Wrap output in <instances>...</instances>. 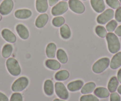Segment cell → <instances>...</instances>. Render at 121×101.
Returning a JSON list of instances; mask_svg holds the SVG:
<instances>
[{
	"mask_svg": "<svg viewBox=\"0 0 121 101\" xmlns=\"http://www.w3.org/2000/svg\"><path fill=\"white\" fill-rule=\"evenodd\" d=\"M6 66L9 72L13 76H17L20 74V66L17 60L14 58H9L6 61Z\"/></svg>",
	"mask_w": 121,
	"mask_h": 101,
	"instance_id": "cell-2",
	"label": "cell"
},
{
	"mask_svg": "<svg viewBox=\"0 0 121 101\" xmlns=\"http://www.w3.org/2000/svg\"><path fill=\"white\" fill-rule=\"evenodd\" d=\"M53 101H64V100H60V99H55L53 100Z\"/></svg>",
	"mask_w": 121,
	"mask_h": 101,
	"instance_id": "cell-41",
	"label": "cell"
},
{
	"mask_svg": "<svg viewBox=\"0 0 121 101\" xmlns=\"http://www.w3.org/2000/svg\"><path fill=\"white\" fill-rule=\"evenodd\" d=\"M14 3L12 0H4L0 4V14L3 16L9 14L12 11Z\"/></svg>",
	"mask_w": 121,
	"mask_h": 101,
	"instance_id": "cell-9",
	"label": "cell"
},
{
	"mask_svg": "<svg viewBox=\"0 0 121 101\" xmlns=\"http://www.w3.org/2000/svg\"><path fill=\"white\" fill-rule=\"evenodd\" d=\"M84 1H85V0H84Z\"/></svg>",
	"mask_w": 121,
	"mask_h": 101,
	"instance_id": "cell-45",
	"label": "cell"
},
{
	"mask_svg": "<svg viewBox=\"0 0 121 101\" xmlns=\"http://www.w3.org/2000/svg\"><path fill=\"white\" fill-rule=\"evenodd\" d=\"M1 20H2V16H1V14H0V21Z\"/></svg>",
	"mask_w": 121,
	"mask_h": 101,
	"instance_id": "cell-42",
	"label": "cell"
},
{
	"mask_svg": "<svg viewBox=\"0 0 121 101\" xmlns=\"http://www.w3.org/2000/svg\"><path fill=\"white\" fill-rule=\"evenodd\" d=\"M13 47L12 45L10 44H6L4 45L2 49V56L4 58H8L11 56V53L13 52Z\"/></svg>",
	"mask_w": 121,
	"mask_h": 101,
	"instance_id": "cell-27",
	"label": "cell"
},
{
	"mask_svg": "<svg viewBox=\"0 0 121 101\" xmlns=\"http://www.w3.org/2000/svg\"><path fill=\"white\" fill-rule=\"evenodd\" d=\"M117 79L118 80L119 82L121 83V69H120L119 70L117 74Z\"/></svg>",
	"mask_w": 121,
	"mask_h": 101,
	"instance_id": "cell-39",
	"label": "cell"
},
{
	"mask_svg": "<svg viewBox=\"0 0 121 101\" xmlns=\"http://www.w3.org/2000/svg\"><path fill=\"white\" fill-rule=\"evenodd\" d=\"M120 66H121V52H117L110 61V67L112 69H116Z\"/></svg>",
	"mask_w": 121,
	"mask_h": 101,
	"instance_id": "cell-12",
	"label": "cell"
},
{
	"mask_svg": "<svg viewBox=\"0 0 121 101\" xmlns=\"http://www.w3.org/2000/svg\"><path fill=\"white\" fill-rule=\"evenodd\" d=\"M110 101H121V97L116 92H113L110 94Z\"/></svg>",
	"mask_w": 121,
	"mask_h": 101,
	"instance_id": "cell-34",
	"label": "cell"
},
{
	"mask_svg": "<svg viewBox=\"0 0 121 101\" xmlns=\"http://www.w3.org/2000/svg\"><path fill=\"white\" fill-rule=\"evenodd\" d=\"M0 101H9V100L6 95L0 92Z\"/></svg>",
	"mask_w": 121,
	"mask_h": 101,
	"instance_id": "cell-36",
	"label": "cell"
},
{
	"mask_svg": "<svg viewBox=\"0 0 121 101\" xmlns=\"http://www.w3.org/2000/svg\"><path fill=\"white\" fill-rule=\"evenodd\" d=\"M96 33L98 36L104 38L107 36V31L105 28L102 25H98L96 28Z\"/></svg>",
	"mask_w": 121,
	"mask_h": 101,
	"instance_id": "cell-28",
	"label": "cell"
},
{
	"mask_svg": "<svg viewBox=\"0 0 121 101\" xmlns=\"http://www.w3.org/2000/svg\"><path fill=\"white\" fill-rule=\"evenodd\" d=\"M119 85V81L117 77L115 76H113L109 81L108 83V90L110 92H115L117 90Z\"/></svg>",
	"mask_w": 121,
	"mask_h": 101,
	"instance_id": "cell-23",
	"label": "cell"
},
{
	"mask_svg": "<svg viewBox=\"0 0 121 101\" xmlns=\"http://www.w3.org/2000/svg\"><path fill=\"white\" fill-rule=\"evenodd\" d=\"M55 89L56 95L61 99L66 100L69 97L68 90L62 82H56L55 85Z\"/></svg>",
	"mask_w": 121,
	"mask_h": 101,
	"instance_id": "cell-6",
	"label": "cell"
},
{
	"mask_svg": "<svg viewBox=\"0 0 121 101\" xmlns=\"http://www.w3.org/2000/svg\"><path fill=\"white\" fill-rule=\"evenodd\" d=\"M16 31L18 36L23 40H26L29 38V32L28 29L23 24H18L16 26Z\"/></svg>",
	"mask_w": 121,
	"mask_h": 101,
	"instance_id": "cell-13",
	"label": "cell"
},
{
	"mask_svg": "<svg viewBox=\"0 0 121 101\" xmlns=\"http://www.w3.org/2000/svg\"><path fill=\"white\" fill-rule=\"evenodd\" d=\"M48 8V0H36V8L37 11L40 13L46 12Z\"/></svg>",
	"mask_w": 121,
	"mask_h": 101,
	"instance_id": "cell-17",
	"label": "cell"
},
{
	"mask_svg": "<svg viewBox=\"0 0 121 101\" xmlns=\"http://www.w3.org/2000/svg\"><path fill=\"white\" fill-rule=\"evenodd\" d=\"M115 19L117 21L121 22V7H119L116 9V11L115 12Z\"/></svg>",
	"mask_w": 121,
	"mask_h": 101,
	"instance_id": "cell-35",
	"label": "cell"
},
{
	"mask_svg": "<svg viewBox=\"0 0 121 101\" xmlns=\"http://www.w3.org/2000/svg\"><path fill=\"white\" fill-rule=\"evenodd\" d=\"M45 65L49 69L53 70H57L60 67V63L54 59H48L45 61Z\"/></svg>",
	"mask_w": 121,
	"mask_h": 101,
	"instance_id": "cell-22",
	"label": "cell"
},
{
	"mask_svg": "<svg viewBox=\"0 0 121 101\" xmlns=\"http://www.w3.org/2000/svg\"><path fill=\"white\" fill-rule=\"evenodd\" d=\"M114 11L112 9H107L97 17V22L100 24H104L113 19L114 17Z\"/></svg>",
	"mask_w": 121,
	"mask_h": 101,
	"instance_id": "cell-5",
	"label": "cell"
},
{
	"mask_svg": "<svg viewBox=\"0 0 121 101\" xmlns=\"http://www.w3.org/2000/svg\"><path fill=\"white\" fill-rule=\"evenodd\" d=\"M56 46L53 43H50L48 44L46 48V54L48 57L50 59L54 58L56 55Z\"/></svg>",
	"mask_w": 121,
	"mask_h": 101,
	"instance_id": "cell-21",
	"label": "cell"
},
{
	"mask_svg": "<svg viewBox=\"0 0 121 101\" xmlns=\"http://www.w3.org/2000/svg\"><path fill=\"white\" fill-rule=\"evenodd\" d=\"M107 4L113 9H117L121 6L120 2L118 0H106Z\"/></svg>",
	"mask_w": 121,
	"mask_h": 101,
	"instance_id": "cell-32",
	"label": "cell"
},
{
	"mask_svg": "<svg viewBox=\"0 0 121 101\" xmlns=\"http://www.w3.org/2000/svg\"><path fill=\"white\" fill-rule=\"evenodd\" d=\"M2 37L5 41L10 43H14L16 41V36L9 29H4L1 32Z\"/></svg>",
	"mask_w": 121,
	"mask_h": 101,
	"instance_id": "cell-10",
	"label": "cell"
},
{
	"mask_svg": "<svg viewBox=\"0 0 121 101\" xmlns=\"http://www.w3.org/2000/svg\"><path fill=\"white\" fill-rule=\"evenodd\" d=\"M117 26V23L116 21L115 20H110L109 23L107 24L106 27V30L109 31V32H112L115 30Z\"/></svg>",
	"mask_w": 121,
	"mask_h": 101,
	"instance_id": "cell-30",
	"label": "cell"
},
{
	"mask_svg": "<svg viewBox=\"0 0 121 101\" xmlns=\"http://www.w3.org/2000/svg\"><path fill=\"white\" fill-rule=\"evenodd\" d=\"M63 1H67V0H63Z\"/></svg>",
	"mask_w": 121,
	"mask_h": 101,
	"instance_id": "cell-44",
	"label": "cell"
},
{
	"mask_svg": "<svg viewBox=\"0 0 121 101\" xmlns=\"http://www.w3.org/2000/svg\"><path fill=\"white\" fill-rule=\"evenodd\" d=\"M68 3L65 1H61L55 5L52 9V14L53 16H60L63 14L68 10Z\"/></svg>",
	"mask_w": 121,
	"mask_h": 101,
	"instance_id": "cell-7",
	"label": "cell"
},
{
	"mask_svg": "<svg viewBox=\"0 0 121 101\" xmlns=\"http://www.w3.org/2000/svg\"><path fill=\"white\" fill-rule=\"evenodd\" d=\"M96 88V84L94 82H88L83 85L81 90V93L83 95L91 93L95 90Z\"/></svg>",
	"mask_w": 121,
	"mask_h": 101,
	"instance_id": "cell-20",
	"label": "cell"
},
{
	"mask_svg": "<svg viewBox=\"0 0 121 101\" xmlns=\"http://www.w3.org/2000/svg\"><path fill=\"white\" fill-rule=\"evenodd\" d=\"M56 56L58 60L62 63L65 64L68 61V57H67V53L64 50L59 49L57 51Z\"/></svg>",
	"mask_w": 121,
	"mask_h": 101,
	"instance_id": "cell-26",
	"label": "cell"
},
{
	"mask_svg": "<svg viewBox=\"0 0 121 101\" xmlns=\"http://www.w3.org/2000/svg\"><path fill=\"white\" fill-rule=\"evenodd\" d=\"M29 85V80L26 77H21L17 79L13 83L11 89L15 92H19L23 91L27 88Z\"/></svg>",
	"mask_w": 121,
	"mask_h": 101,
	"instance_id": "cell-4",
	"label": "cell"
},
{
	"mask_svg": "<svg viewBox=\"0 0 121 101\" xmlns=\"http://www.w3.org/2000/svg\"><path fill=\"white\" fill-rule=\"evenodd\" d=\"M60 34L63 39H68L70 38L71 32L70 28L67 24H64L61 26L60 28Z\"/></svg>",
	"mask_w": 121,
	"mask_h": 101,
	"instance_id": "cell-24",
	"label": "cell"
},
{
	"mask_svg": "<svg viewBox=\"0 0 121 101\" xmlns=\"http://www.w3.org/2000/svg\"><path fill=\"white\" fill-rule=\"evenodd\" d=\"M44 92L45 94L48 96H51L53 95L54 91V86L53 83L51 80H46L44 83Z\"/></svg>",
	"mask_w": 121,
	"mask_h": 101,
	"instance_id": "cell-19",
	"label": "cell"
},
{
	"mask_svg": "<svg viewBox=\"0 0 121 101\" xmlns=\"http://www.w3.org/2000/svg\"><path fill=\"white\" fill-rule=\"evenodd\" d=\"M91 5L93 9L97 12H102L105 9L103 0H91Z\"/></svg>",
	"mask_w": 121,
	"mask_h": 101,
	"instance_id": "cell-11",
	"label": "cell"
},
{
	"mask_svg": "<svg viewBox=\"0 0 121 101\" xmlns=\"http://www.w3.org/2000/svg\"><path fill=\"white\" fill-rule=\"evenodd\" d=\"M10 101H23L22 95L18 92L14 93L11 95Z\"/></svg>",
	"mask_w": 121,
	"mask_h": 101,
	"instance_id": "cell-33",
	"label": "cell"
},
{
	"mask_svg": "<svg viewBox=\"0 0 121 101\" xmlns=\"http://www.w3.org/2000/svg\"><path fill=\"white\" fill-rule=\"evenodd\" d=\"M49 17L46 14H42L40 16H38V18H36L35 21V25L39 28H43L48 21Z\"/></svg>",
	"mask_w": 121,
	"mask_h": 101,
	"instance_id": "cell-16",
	"label": "cell"
},
{
	"mask_svg": "<svg viewBox=\"0 0 121 101\" xmlns=\"http://www.w3.org/2000/svg\"><path fill=\"white\" fill-rule=\"evenodd\" d=\"M58 1H59V0H48L49 5L51 7L53 6V5H55Z\"/></svg>",
	"mask_w": 121,
	"mask_h": 101,
	"instance_id": "cell-38",
	"label": "cell"
},
{
	"mask_svg": "<svg viewBox=\"0 0 121 101\" xmlns=\"http://www.w3.org/2000/svg\"><path fill=\"white\" fill-rule=\"evenodd\" d=\"M119 1H120V3H121V0H119Z\"/></svg>",
	"mask_w": 121,
	"mask_h": 101,
	"instance_id": "cell-43",
	"label": "cell"
},
{
	"mask_svg": "<svg viewBox=\"0 0 121 101\" xmlns=\"http://www.w3.org/2000/svg\"><path fill=\"white\" fill-rule=\"evenodd\" d=\"M80 101H99L96 96L93 95H84L80 97Z\"/></svg>",
	"mask_w": 121,
	"mask_h": 101,
	"instance_id": "cell-31",
	"label": "cell"
},
{
	"mask_svg": "<svg viewBox=\"0 0 121 101\" xmlns=\"http://www.w3.org/2000/svg\"><path fill=\"white\" fill-rule=\"evenodd\" d=\"M115 32L116 35H117V36L121 37V25L116 27L115 30Z\"/></svg>",
	"mask_w": 121,
	"mask_h": 101,
	"instance_id": "cell-37",
	"label": "cell"
},
{
	"mask_svg": "<svg viewBox=\"0 0 121 101\" xmlns=\"http://www.w3.org/2000/svg\"><path fill=\"white\" fill-rule=\"evenodd\" d=\"M65 23V19L61 16L56 17L52 20V24L55 27L62 26Z\"/></svg>",
	"mask_w": 121,
	"mask_h": 101,
	"instance_id": "cell-29",
	"label": "cell"
},
{
	"mask_svg": "<svg viewBox=\"0 0 121 101\" xmlns=\"http://www.w3.org/2000/svg\"><path fill=\"white\" fill-rule=\"evenodd\" d=\"M15 17L18 19H27L32 16V11L27 9H21L15 12Z\"/></svg>",
	"mask_w": 121,
	"mask_h": 101,
	"instance_id": "cell-15",
	"label": "cell"
},
{
	"mask_svg": "<svg viewBox=\"0 0 121 101\" xmlns=\"http://www.w3.org/2000/svg\"><path fill=\"white\" fill-rule=\"evenodd\" d=\"M94 93L97 97L100 98H106L110 95L108 89L103 87H99L94 90Z\"/></svg>",
	"mask_w": 121,
	"mask_h": 101,
	"instance_id": "cell-18",
	"label": "cell"
},
{
	"mask_svg": "<svg viewBox=\"0 0 121 101\" xmlns=\"http://www.w3.org/2000/svg\"><path fill=\"white\" fill-rule=\"evenodd\" d=\"M110 65V60L108 57H103L97 60L93 65L92 70L95 73H101Z\"/></svg>",
	"mask_w": 121,
	"mask_h": 101,
	"instance_id": "cell-3",
	"label": "cell"
},
{
	"mask_svg": "<svg viewBox=\"0 0 121 101\" xmlns=\"http://www.w3.org/2000/svg\"><path fill=\"white\" fill-rule=\"evenodd\" d=\"M84 83L82 81L77 80L68 83L67 85V88L71 92H76L81 89Z\"/></svg>",
	"mask_w": 121,
	"mask_h": 101,
	"instance_id": "cell-14",
	"label": "cell"
},
{
	"mask_svg": "<svg viewBox=\"0 0 121 101\" xmlns=\"http://www.w3.org/2000/svg\"><path fill=\"white\" fill-rule=\"evenodd\" d=\"M117 92H118L120 95H121V85H120L119 86H118V88H117Z\"/></svg>",
	"mask_w": 121,
	"mask_h": 101,
	"instance_id": "cell-40",
	"label": "cell"
},
{
	"mask_svg": "<svg viewBox=\"0 0 121 101\" xmlns=\"http://www.w3.org/2000/svg\"><path fill=\"white\" fill-rule=\"evenodd\" d=\"M106 40L108 42V49L112 54H115L119 51L121 44L117 36L113 32L107 34Z\"/></svg>",
	"mask_w": 121,
	"mask_h": 101,
	"instance_id": "cell-1",
	"label": "cell"
},
{
	"mask_svg": "<svg viewBox=\"0 0 121 101\" xmlns=\"http://www.w3.org/2000/svg\"><path fill=\"white\" fill-rule=\"evenodd\" d=\"M69 73L67 70H62L58 72L55 75V78L56 81H64L67 80L69 77Z\"/></svg>",
	"mask_w": 121,
	"mask_h": 101,
	"instance_id": "cell-25",
	"label": "cell"
},
{
	"mask_svg": "<svg viewBox=\"0 0 121 101\" xmlns=\"http://www.w3.org/2000/svg\"><path fill=\"white\" fill-rule=\"evenodd\" d=\"M68 4L71 10L75 13L82 14L84 12V5L79 0H69Z\"/></svg>",
	"mask_w": 121,
	"mask_h": 101,
	"instance_id": "cell-8",
	"label": "cell"
}]
</instances>
